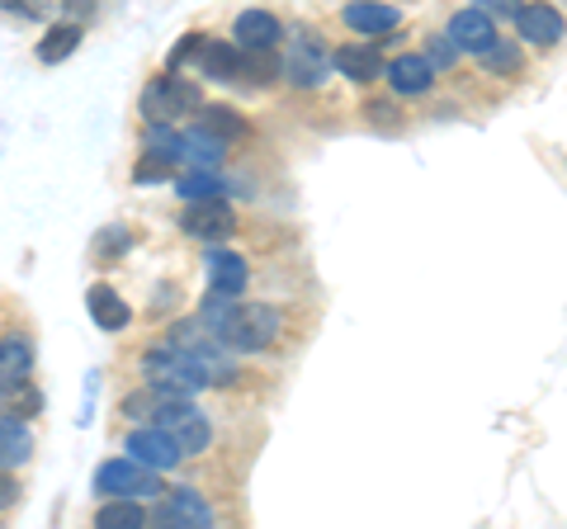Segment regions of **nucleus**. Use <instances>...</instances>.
<instances>
[{
  "instance_id": "1",
  "label": "nucleus",
  "mask_w": 567,
  "mask_h": 529,
  "mask_svg": "<svg viewBox=\"0 0 567 529\" xmlns=\"http://www.w3.org/2000/svg\"><path fill=\"white\" fill-rule=\"evenodd\" d=\"M199 322L223 345L246 350V355H256V350H270L279 341V331H284V317L270 303H241L237 293H213V298H204Z\"/></svg>"
},
{
  "instance_id": "2",
  "label": "nucleus",
  "mask_w": 567,
  "mask_h": 529,
  "mask_svg": "<svg viewBox=\"0 0 567 529\" xmlns=\"http://www.w3.org/2000/svg\"><path fill=\"white\" fill-rule=\"evenodd\" d=\"M152 421L175 439V449H181V454H204L213 445L208 421H204V412L194 407L189 397H162V407H156Z\"/></svg>"
},
{
  "instance_id": "3",
  "label": "nucleus",
  "mask_w": 567,
  "mask_h": 529,
  "mask_svg": "<svg viewBox=\"0 0 567 529\" xmlns=\"http://www.w3.org/2000/svg\"><path fill=\"white\" fill-rule=\"evenodd\" d=\"M95 491L100 497H133V501H156L162 497V478L152 468L133 464V458H110L95 468Z\"/></svg>"
},
{
  "instance_id": "4",
  "label": "nucleus",
  "mask_w": 567,
  "mask_h": 529,
  "mask_svg": "<svg viewBox=\"0 0 567 529\" xmlns=\"http://www.w3.org/2000/svg\"><path fill=\"white\" fill-rule=\"evenodd\" d=\"M199 104H204L199 85L171 72V76L152 81L147 91H142V118H147V123H171V118H181V114H194Z\"/></svg>"
},
{
  "instance_id": "5",
  "label": "nucleus",
  "mask_w": 567,
  "mask_h": 529,
  "mask_svg": "<svg viewBox=\"0 0 567 529\" xmlns=\"http://www.w3.org/2000/svg\"><path fill=\"white\" fill-rule=\"evenodd\" d=\"M142 374H147V387H156V393H166V397H194L204 387L199 374H194L189 360L175 345L147 350V355H142Z\"/></svg>"
},
{
  "instance_id": "6",
  "label": "nucleus",
  "mask_w": 567,
  "mask_h": 529,
  "mask_svg": "<svg viewBox=\"0 0 567 529\" xmlns=\"http://www.w3.org/2000/svg\"><path fill=\"white\" fill-rule=\"evenodd\" d=\"M181 227L199 241H227L237 232V214L223 199H189L181 214Z\"/></svg>"
},
{
  "instance_id": "7",
  "label": "nucleus",
  "mask_w": 567,
  "mask_h": 529,
  "mask_svg": "<svg viewBox=\"0 0 567 529\" xmlns=\"http://www.w3.org/2000/svg\"><path fill=\"white\" fill-rule=\"evenodd\" d=\"M123 449H128L133 464L152 468V473H166V468L181 464V449H175V439H171L162 426H142V431H133L128 439H123Z\"/></svg>"
},
{
  "instance_id": "8",
  "label": "nucleus",
  "mask_w": 567,
  "mask_h": 529,
  "mask_svg": "<svg viewBox=\"0 0 567 529\" xmlns=\"http://www.w3.org/2000/svg\"><path fill=\"white\" fill-rule=\"evenodd\" d=\"M445 39H450L458 52H487L496 39H502V33H496L492 14H483L477 6H468V10L450 14V29H445Z\"/></svg>"
},
{
  "instance_id": "9",
  "label": "nucleus",
  "mask_w": 567,
  "mask_h": 529,
  "mask_svg": "<svg viewBox=\"0 0 567 529\" xmlns=\"http://www.w3.org/2000/svg\"><path fill=\"white\" fill-rule=\"evenodd\" d=\"M204 274H208L213 293H246V279H251V270H246V260L237 251H223V246H213V241L204 256Z\"/></svg>"
},
{
  "instance_id": "10",
  "label": "nucleus",
  "mask_w": 567,
  "mask_h": 529,
  "mask_svg": "<svg viewBox=\"0 0 567 529\" xmlns=\"http://www.w3.org/2000/svg\"><path fill=\"white\" fill-rule=\"evenodd\" d=\"M516 33L525 43H539V48H554L563 39V14L539 0V6H516Z\"/></svg>"
},
{
  "instance_id": "11",
  "label": "nucleus",
  "mask_w": 567,
  "mask_h": 529,
  "mask_svg": "<svg viewBox=\"0 0 567 529\" xmlns=\"http://www.w3.org/2000/svg\"><path fill=\"white\" fill-rule=\"evenodd\" d=\"M233 33H237V48H246V52H270L284 39V24L275 20L270 10H241Z\"/></svg>"
},
{
  "instance_id": "12",
  "label": "nucleus",
  "mask_w": 567,
  "mask_h": 529,
  "mask_svg": "<svg viewBox=\"0 0 567 529\" xmlns=\"http://www.w3.org/2000/svg\"><path fill=\"white\" fill-rule=\"evenodd\" d=\"M331 66H336V72H341L346 81H379L383 76V52L374 48V43H346V48H336L331 52Z\"/></svg>"
},
{
  "instance_id": "13",
  "label": "nucleus",
  "mask_w": 567,
  "mask_h": 529,
  "mask_svg": "<svg viewBox=\"0 0 567 529\" xmlns=\"http://www.w3.org/2000/svg\"><path fill=\"white\" fill-rule=\"evenodd\" d=\"M162 520L175 525V529H208L213 525V506L194 487H181V491H171V497L162 501Z\"/></svg>"
},
{
  "instance_id": "14",
  "label": "nucleus",
  "mask_w": 567,
  "mask_h": 529,
  "mask_svg": "<svg viewBox=\"0 0 567 529\" xmlns=\"http://www.w3.org/2000/svg\"><path fill=\"white\" fill-rule=\"evenodd\" d=\"M341 20H346V29H354V33H374V39H383V33H393V29L402 24V10L379 6V0H354V6L341 10Z\"/></svg>"
},
{
  "instance_id": "15",
  "label": "nucleus",
  "mask_w": 567,
  "mask_h": 529,
  "mask_svg": "<svg viewBox=\"0 0 567 529\" xmlns=\"http://www.w3.org/2000/svg\"><path fill=\"white\" fill-rule=\"evenodd\" d=\"M383 76H388V85H393L398 95H425V91L435 85L431 62L416 58V52H402L398 62H388V66H383Z\"/></svg>"
},
{
  "instance_id": "16",
  "label": "nucleus",
  "mask_w": 567,
  "mask_h": 529,
  "mask_svg": "<svg viewBox=\"0 0 567 529\" xmlns=\"http://www.w3.org/2000/svg\"><path fill=\"white\" fill-rule=\"evenodd\" d=\"M33 374V345L24 331H10V336H0V393L14 383H24Z\"/></svg>"
},
{
  "instance_id": "17",
  "label": "nucleus",
  "mask_w": 567,
  "mask_h": 529,
  "mask_svg": "<svg viewBox=\"0 0 567 529\" xmlns=\"http://www.w3.org/2000/svg\"><path fill=\"white\" fill-rule=\"evenodd\" d=\"M279 72L289 76L293 85H322V81H327V52L312 48L308 39H298V52L279 62Z\"/></svg>"
},
{
  "instance_id": "18",
  "label": "nucleus",
  "mask_w": 567,
  "mask_h": 529,
  "mask_svg": "<svg viewBox=\"0 0 567 529\" xmlns=\"http://www.w3.org/2000/svg\"><path fill=\"white\" fill-rule=\"evenodd\" d=\"M142 156H152V162H162V166H181L185 162L181 133H175L171 123H147V128H142Z\"/></svg>"
},
{
  "instance_id": "19",
  "label": "nucleus",
  "mask_w": 567,
  "mask_h": 529,
  "mask_svg": "<svg viewBox=\"0 0 567 529\" xmlns=\"http://www.w3.org/2000/svg\"><path fill=\"white\" fill-rule=\"evenodd\" d=\"M199 72L208 76V81H237V72H241V48L237 43H199Z\"/></svg>"
},
{
  "instance_id": "20",
  "label": "nucleus",
  "mask_w": 567,
  "mask_h": 529,
  "mask_svg": "<svg viewBox=\"0 0 567 529\" xmlns=\"http://www.w3.org/2000/svg\"><path fill=\"white\" fill-rule=\"evenodd\" d=\"M85 303H91V317H95L104 331H123V326L133 322V308L123 303V298L110 284H95L91 293H85Z\"/></svg>"
},
{
  "instance_id": "21",
  "label": "nucleus",
  "mask_w": 567,
  "mask_h": 529,
  "mask_svg": "<svg viewBox=\"0 0 567 529\" xmlns=\"http://www.w3.org/2000/svg\"><path fill=\"white\" fill-rule=\"evenodd\" d=\"M33 458V435L24 421L14 416H0V468H20Z\"/></svg>"
},
{
  "instance_id": "22",
  "label": "nucleus",
  "mask_w": 567,
  "mask_h": 529,
  "mask_svg": "<svg viewBox=\"0 0 567 529\" xmlns=\"http://www.w3.org/2000/svg\"><path fill=\"white\" fill-rule=\"evenodd\" d=\"M95 525L100 529H137V525H147V506L133 497H104V506L95 510Z\"/></svg>"
},
{
  "instance_id": "23",
  "label": "nucleus",
  "mask_w": 567,
  "mask_h": 529,
  "mask_svg": "<svg viewBox=\"0 0 567 529\" xmlns=\"http://www.w3.org/2000/svg\"><path fill=\"white\" fill-rule=\"evenodd\" d=\"M199 128L223 137V143H237V137H246V118L227 104H199Z\"/></svg>"
},
{
  "instance_id": "24",
  "label": "nucleus",
  "mask_w": 567,
  "mask_h": 529,
  "mask_svg": "<svg viewBox=\"0 0 567 529\" xmlns=\"http://www.w3.org/2000/svg\"><path fill=\"white\" fill-rule=\"evenodd\" d=\"M181 143H185V162H194L199 170L218 166V162H223V152H227L223 137H213V133H204V128H189V133H181Z\"/></svg>"
},
{
  "instance_id": "25",
  "label": "nucleus",
  "mask_w": 567,
  "mask_h": 529,
  "mask_svg": "<svg viewBox=\"0 0 567 529\" xmlns=\"http://www.w3.org/2000/svg\"><path fill=\"white\" fill-rule=\"evenodd\" d=\"M0 412L14 416V421H29V416L43 412V393L24 378V383H14V387H6V393H0Z\"/></svg>"
},
{
  "instance_id": "26",
  "label": "nucleus",
  "mask_w": 567,
  "mask_h": 529,
  "mask_svg": "<svg viewBox=\"0 0 567 529\" xmlns=\"http://www.w3.org/2000/svg\"><path fill=\"white\" fill-rule=\"evenodd\" d=\"M477 58H483V72H492V76H516L520 66H525L520 48L511 43V39H496L487 52H477Z\"/></svg>"
},
{
  "instance_id": "27",
  "label": "nucleus",
  "mask_w": 567,
  "mask_h": 529,
  "mask_svg": "<svg viewBox=\"0 0 567 529\" xmlns=\"http://www.w3.org/2000/svg\"><path fill=\"white\" fill-rule=\"evenodd\" d=\"M81 48V24H58L48 33V39L39 43V62H62V58H71V52Z\"/></svg>"
},
{
  "instance_id": "28",
  "label": "nucleus",
  "mask_w": 567,
  "mask_h": 529,
  "mask_svg": "<svg viewBox=\"0 0 567 529\" xmlns=\"http://www.w3.org/2000/svg\"><path fill=\"white\" fill-rule=\"evenodd\" d=\"M223 189H227V180H218V175H208V170H194V175H185L181 185H175V194L189 204V199H223Z\"/></svg>"
},
{
  "instance_id": "29",
  "label": "nucleus",
  "mask_w": 567,
  "mask_h": 529,
  "mask_svg": "<svg viewBox=\"0 0 567 529\" xmlns=\"http://www.w3.org/2000/svg\"><path fill=\"white\" fill-rule=\"evenodd\" d=\"M241 72H246V81L270 85V81L279 76V62H275V58H265V52H246V58H241Z\"/></svg>"
},
{
  "instance_id": "30",
  "label": "nucleus",
  "mask_w": 567,
  "mask_h": 529,
  "mask_svg": "<svg viewBox=\"0 0 567 529\" xmlns=\"http://www.w3.org/2000/svg\"><path fill=\"white\" fill-rule=\"evenodd\" d=\"M454 58H458V48L445 39V33H440V39H431V48H425V62H431V72H450Z\"/></svg>"
},
{
  "instance_id": "31",
  "label": "nucleus",
  "mask_w": 567,
  "mask_h": 529,
  "mask_svg": "<svg viewBox=\"0 0 567 529\" xmlns=\"http://www.w3.org/2000/svg\"><path fill=\"white\" fill-rule=\"evenodd\" d=\"M52 0H0V10L6 14H24V20H43Z\"/></svg>"
},
{
  "instance_id": "32",
  "label": "nucleus",
  "mask_w": 567,
  "mask_h": 529,
  "mask_svg": "<svg viewBox=\"0 0 567 529\" xmlns=\"http://www.w3.org/2000/svg\"><path fill=\"white\" fill-rule=\"evenodd\" d=\"M133 180H137V185H156V180H171V166L152 162V156H142V162H137V170H133Z\"/></svg>"
},
{
  "instance_id": "33",
  "label": "nucleus",
  "mask_w": 567,
  "mask_h": 529,
  "mask_svg": "<svg viewBox=\"0 0 567 529\" xmlns=\"http://www.w3.org/2000/svg\"><path fill=\"white\" fill-rule=\"evenodd\" d=\"M369 123H379V128H402V114H393L388 100H374L369 104Z\"/></svg>"
},
{
  "instance_id": "34",
  "label": "nucleus",
  "mask_w": 567,
  "mask_h": 529,
  "mask_svg": "<svg viewBox=\"0 0 567 529\" xmlns=\"http://www.w3.org/2000/svg\"><path fill=\"white\" fill-rule=\"evenodd\" d=\"M24 497V487L10 478V468H0V510H10V506H20Z\"/></svg>"
},
{
  "instance_id": "35",
  "label": "nucleus",
  "mask_w": 567,
  "mask_h": 529,
  "mask_svg": "<svg viewBox=\"0 0 567 529\" xmlns=\"http://www.w3.org/2000/svg\"><path fill=\"white\" fill-rule=\"evenodd\" d=\"M199 43H204V39H199V33H189V39H185L181 48H175V52H171V62H166V72H181V66H185V62L194 58V52H199Z\"/></svg>"
},
{
  "instance_id": "36",
  "label": "nucleus",
  "mask_w": 567,
  "mask_h": 529,
  "mask_svg": "<svg viewBox=\"0 0 567 529\" xmlns=\"http://www.w3.org/2000/svg\"><path fill=\"white\" fill-rule=\"evenodd\" d=\"M473 6L483 10V14H506V20H511V14H516V6H520V0H473Z\"/></svg>"
},
{
  "instance_id": "37",
  "label": "nucleus",
  "mask_w": 567,
  "mask_h": 529,
  "mask_svg": "<svg viewBox=\"0 0 567 529\" xmlns=\"http://www.w3.org/2000/svg\"><path fill=\"white\" fill-rule=\"evenodd\" d=\"M66 14H71V20H91V14H95V0H66Z\"/></svg>"
}]
</instances>
